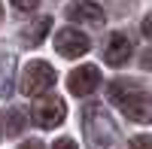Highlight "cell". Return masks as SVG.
<instances>
[{
  "label": "cell",
  "mask_w": 152,
  "mask_h": 149,
  "mask_svg": "<svg viewBox=\"0 0 152 149\" xmlns=\"http://www.w3.org/2000/svg\"><path fill=\"white\" fill-rule=\"evenodd\" d=\"M110 101L116 104L131 122H152V97L146 91H140L131 79H113L110 82Z\"/></svg>",
  "instance_id": "6da1fadb"
},
{
  "label": "cell",
  "mask_w": 152,
  "mask_h": 149,
  "mask_svg": "<svg viewBox=\"0 0 152 149\" xmlns=\"http://www.w3.org/2000/svg\"><path fill=\"white\" fill-rule=\"evenodd\" d=\"M82 128H85V140L88 149H119V128L116 122L110 119V113L100 104L85 107V119H82Z\"/></svg>",
  "instance_id": "7a4b0ae2"
},
{
  "label": "cell",
  "mask_w": 152,
  "mask_h": 149,
  "mask_svg": "<svg viewBox=\"0 0 152 149\" xmlns=\"http://www.w3.org/2000/svg\"><path fill=\"white\" fill-rule=\"evenodd\" d=\"M55 67L52 64H46V61H28L21 70V94H28V97H40L46 94L49 88L55 85Z\"/></svg>",
  "instance_id": "3957f363"
},
{
  "label": "cell",
  "mask_w": 152,
  "mask_h": 149,
  "mask_svg": "<svg viewBox=\"0 0 152 149\" xmlns=\"http://www.w3.org/2000/svg\"><path fill=\"white\" fill-rule=\"evenodd\" d=\"M64 119H67V107H64L61 97H46L43 94V101H37L31 107V122L40 125V128H58Z\"/></svg>",
  "instance_id": "277c9868"
},
{
  "label": "cell",
  "mask_w": 152,
  "mask_h": 149,
  "mask_svg": "<svg viewBox=\"0 0 152 149\" xmlns=\"http://www.w3.org/2000/svg\"><path fill=\"white\" fill-rule=\"evenodd\" d=\"M88 37L82 31H76V28H64V31H58L55 34V52L61 58H79L88 52Z\"/></svg>",
  "instance_id": "5b68a950"
},
{
  "label": "cell",
  "mask_w": 152,
  "mask_h": 149,
  "mask_svg": "<svg viewBox=\"0 0 152 149\" xmlns=\"http://www.w3.org/2000/svg\"><path fill=\"white\" fill-rule=\"evenodd\" d=\"M67 18L76 21V24L100 28L107 15H104V9H100V3H94V0H73V3H67Z\"/></svg>",
  "instance_id": "8992f818"
},
{
  "label": "cell",
  "mask_w": 152,
  "mask_h": 149,
  "mask_svg": "<svg viewBox=\"0 0 152 149\" xmlns=\"http://www.w3.org/2000/svg\"><path fill=\"white\" fill-rule=\"evenodd\" d=\"M100 85V70L94 64H85V67H76L70 76H67V88L76 94V97H85L91 94L94 88Z\"/></svg>",
  "instance_id": "52a82bcc"
},
{
  "label": "cell",
  "mask_w": 152,
  "mask_h": 149,
  "mask_svg": "<svg viewBox=\"0 0 152 149\" xmlns=\"http://www.w3.org/2000/svg\"><path fill=\"white\" fill-rule=\"evenodd\" d=\"M131 55H134V49H131V40H128L125 34H113L110 40H107V46H104V61L113 64V67L128 64Z\"/></svg>",
  "instance_id": "ba28073f"
},
{
  "label": "cell",
  "mask_w": 152,
  "mask_h": 149,
  "mask_svg": "<svg viewBox=\"0 0 152 149\" xmlns=\"http://www.w3.org/2000/svg\"><path fill=\"white\" fill-rule=\"evenodd\" d=\"M49 31H52V15H40V18H34L28 28L21 31V43L34 49V46L43 43V37H46Z\"/></svg>",
  "instance_id": "9c48e42d"
},
{
  "label": "cell",
  "mask_w": 152,
  "mask_h": 149,
  "mask_svg": "<svg viewBox=\"0 0 152 149\" xmlns=\"http://www.w3.org/2000/svg\"><path fill=\"white\" fill-rule=\"evenodd\" d=\"M12 88H15V58L6 55L3 61H0V97H6L12 94Z\"/></svg>",
  "instance_id": "30bf717a"
},
{
  "label": "cell",
  "mask_w": 152,
  "mask_h": 149,
  "mask_svg": "<svg viewBox=\"0 0 152 149\" xmlns=\"http://www.w3.org/2000/svg\"><path fill=\"white\" fill-rule=\"evenodd\" d=\"M21 128H24V116L18 113V110H9V113H6V134H9V137H15Z\"/></svg>",
  "instance_id": "8fae6325"
},
{
  "label": "cell",
  "mask_w": 152,
  "mask_h": 149,
  "mask_svg": "<svg viewBox=\"0 0 152 149\" xmlns=\"http://www.w3.org/2000/svg\"><path fill=\"white\" fill-rule=\"evenodd\" d=\"M128 149H152V137L149 134H140V137H134L128 143Z\"/></svg>",
  "instance_id": "7c38bea8"
},
{
  "label": "cell",
  "mask_w": 152,
  "mask_h": 149,
  "mask_svg": "<svg viewBox=\"0 0 152 149\" xmlns=\"http://www.w3.org/2000/svg\"><path fill=\"white\" fill-rule=\"evenodd\" d=\"M12 6H15L18 12H34L37 9V3H40V0H9Z\"/></svg>",
  "instance_id": "4fadbf2b"
},
{
  "label": "cell",
  "mask_w": 152,
  "mask_h": 149,
  "mask_svg": "<svg viewBox=\"0 0 152 149\" xmlns=\"http://www.w3.org/2000/svg\"><path fill=\"white\" fill-rule=\"evenodd\" d=\"M143 37H146V40H152V12L143 18Z\"/></svg>",
  "instance_id": "5bb4252c"
},
{
  "label": "cell",
  "mask_w": 152,
  "mask_h": 149,
  "mask_svg": "<svg viewBox=\"0 0 152 149\" xmlns=\"http://www.w3.org/2000/svg\"><path fill=\"white\" fill-rule=\"evenodd\" d=\"M52 149H76V143H73V140H67V137H64V140H58V143H55V146H52Z\"/></svg>",
  "instance_id": "9a60e30c"
},
{
  "label": "cell",
  "mask_w": 152,
  "mask_h": 149,
  "mask_svg": "<svg viewBox=\"0 0 152 149\" xmlns=\"http://www.w3.org/2000/svg\"><path fill=\"white\" fill-rule=\"evenodd\" d=\"M18 149H46V146H43L40 140H28V143H21Z\"/></svg>",
  "instance_id": "2e32d148"
},
{
  "label": "cell",
  "mask_w": 152,
  "mask_h": 149,
  "mask_svg": "<svg viewBox=\"0 0 152 149\" xmlns=\"http://www.w3.org/2000/svg\"><path fill=\"white\" fill-rule=\"evenodd\" d=\"M0 21H3V6H0Z\"/></svg>",
  "instance_id": "e0dca14e"
}]
</instances>
